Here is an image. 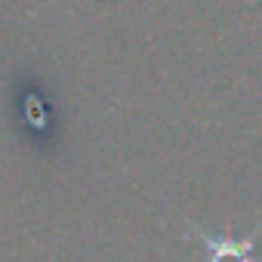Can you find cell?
<instances>
[{"mask_svg": "<svg viewBox=\"0 0 262 262\" xmlns=\"http://www.w3.org/2000/svg\"><path fill=\"white\" fill-rule=\"evenodd\" d=\"M201 244L210 250V262H253L250 253H253V247H256V234H250V237H244V241L201 234Z\"/></svg>", "mask_w": 262, "mask_h": 262, "instance_id": "cell-1", "label": "cell"}]
</instances>
